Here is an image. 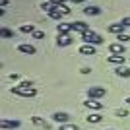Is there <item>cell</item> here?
Instances as JSON below:
<instances>
[{
    "label": "cell",
    "mask_w": 130,
    "mask_h": 130,
    "mask_svg": "<svg viewBox=\"0 0 130 130\" xmlns=\"http://www.w3.org/2000/svg\"><path fill=\"white\" fill-rule=\"evenodd\" d=\"M124 45L122 43H111L109 45V53L111 54H124Z\"/></svg>",
    "instance_id": "7c38bea8"
},
{
    "label": "cell",
    "mask_w": 130,
    "mask_h": 130,
    "mask_svg": "<svg viewBox=\"0 0 130 130\" xmlns=\"http://www.w3.org/2000/svg\"><path fill=\"white\" fill-rule=\"evenodd\" d=\"M117 41L124 45L126 41H130V35H126V33H120V35H117Z\"/></svg>",
    "instance_id": "7402d4cb"
},
{
    "label": "cell",
    "mask_w": 130,
    "mask_h": 130,
    "mask_svg": "<svg viewBox=\"0 0 130 130\" xmlns=\"http://www.w3.org/2000/svg\"><path fill=\"white\" fill-rule=\"evenodd\" d=\"M109 64H115V66H124V60L126 56L124 54H111V56H107Z\"/></svg>",
    "instance_id": "5b68a950"
},
{
    "label": "cell",
    "mask_w": 130,
    "mask_h": 130,
    "mask_svg": "<svg viewBox=\"0 0 130 130\" xmlns=\"http://www.w3.org/2000/svg\"><path fill=\"white\" fill-rule=\"evenodd\" d=\"M20 126H22V122H20V120H12V119H2V120H0V128H4V130L20 128Z\"/></svg>",
    "instance_id": "3957f363"
},
{
    "label": "cell",
    "mask_w": 130,
    "mask_h": 130,
    "mask_svg": "<svg viewBox=\"0 0 130 130\" xmlns=\"http://www.w3.org/2000/svg\"><path fill=\"white\" fill-rule=\"evenodd\" d=\"M51 119H53L54 122H58V124H66V122L70 120V115H68V113H60V111H58V113H54Z\"/></svg>",
    "instance_id": "ba28073f"
},
{
    "label": "cell",
    "mask_w": 130,
    "mask_h": 130,
    "mask_svg": "<svg viewBox=\"0 0 130 130\" xmlns=\"http://www.w3.org/2000/svg\"><path fill=\"white\" fill-rule=\"evenodd\" d=\"M124 103H126V105H130V97H126V99H124Z\"/></svg>",
    "instance_id": "1f68e13d"
},
{
    "label": "cell",
    "mask_w": 130,
    "mask_h": 130,
    "mask_svg": "<svg viewBox=\"0 0 130 130\" xmlns=\"http://www.w3.org/2000/svg\"><path fill=\"white\" fill-rule=\"evenodd\" d=\"M60 130H78L76 124H70V122H66V124H60Z\"/></svg>",
    "instance_id": "d4e9b609"
},
{
    "label": "cell",
    "mask_w": 130,
    "mask_h": 130,
    "mask_svg": "<svg viewBox=\"0 0 130 130\" xmlns=\"http://www.w3.org/2000/svg\"><path fill=\"white\" fill-rule=\"evenodd\" d=\"M8 80H12V82H14V80H20V74H18V72H16V74H10Z\"/></svg>",
    "instance_id": "f546056e"
},
{
    "label": "cell",
    "mask_w": 130,
    "mask_h": 130,
    "mask_svg": "<svg viewBox=\"0 0 130 130\" xmlns=\"http://www.w3.org/2000/svg\"><path fill=\"white\" fill-rule=\"evenodd\" d=\"M33 37H35V39H43L45 33H43V31H35V33H33Z\"/></svg>",
    "instance_id": "83f0119b"
},
{
    "label": "cell",
    "mask_w": 130,
    "mask_h": 130,
    "mask_svg": "<svg viewBox=\"0 0 130 130\" xmlns=\"http://www.w3.org/2000/svg\"><path fill=\"white\" fill-rule=\"evenodd\" d=\"M18 87V89H31V87H33V84H31V82H22V84H20V86H16Z\"/></svg>",
    "instance_id": "603a6c76"
},
{
    "label": "cell",
    "mask_w": 130,
    "mask_h": 130,
    "mask_svg": "<svg viewBox=\"0 0 130 130\" xmlns=\"http://www.w3.org/2000/svg\"><path fill=\"white\" fill-rule=\"evenodd\" d=\"M84 105H86L87 109H91V111H101V109H103V103H99V99H89L87 97L86 101H84Z\"/></svg>",
    "instance_id": "8992f818"
},
{
    "label": "cell",
    "mask_w": 130,
    "mask_h": 130,
    "mask_svg": "<svg viewBox=\"0 0 130 130\" xmlns=\"http://www.w3.org/2000/svg\"><path fill=\"white\" fill-rule=\"evenodd\" d=\"M84 14H86V16H99V14H101V8H99V6H86V8H84Z\"/></svg>",
    "instance_id": "9a60e30c"
},
{
    "label": "cell",
    "mask_w": 130,
    "mask_h": 130,
    "mask_svg": "<svg viewBox=\"0 0 130 130\" xmlns=\"http://www.w3.org/2000/svg\"><path fill=\"white\" fill-rule=\"evenodd\" d=\"M120 23H122L124 27H130V18H122V22H120Z\"/></svg>",
    "instance_id": "f1b7e54d"
},
{
    "label": "cell",
    "mask_w": 130,
    "mask_h": 130,
    "mask_svg": "<svg viewBox=\"0 0 130 130\" xmlns=\"http://www.w3.org/2000/svg\"><path fill=\"white\" fill-rule=\"evenodd\" d=\"M107 95V89L101 86H91V87H87V97L89 99H101Z\"/></svg>",
    "instance_id": "7a4b0ae2"
},
{
    "label": "cell",
    "mask_w": 130,
    "mask_h": 130,
    "mask_svg": "<svg viewBox=\"0 0 130 130\" xmlns=\"http://www.w3.org/2000/svg\"><path fill=\"white\" fill-rule=\"evenodd\" d=\"M10 91L16 93V95H22V97H35L37 89H35V87H31V89H18V87H12Z\"/></svg>",
    "instance_id": "277c9868"
},
{
    "label": "cell",
    "mask_w": 130,
    "mask_h": 130,
    "mask_svg": "<svg viewBox=\"0 0 130 130\" xmlns=\"http://www.w3.org/2000/svg\"><path fill=\"white\" fill-rule=\"evenodd\" d=\"M31 122H33V124H37V126H43V128H47V130L51 128L49 122H47L45 119H41V117H31Z\"/></svg>",
    "instance_id": "ac0fdd59"
},
{
    "label": "cell",
    "mask_w": 130,
    "mask_h": 130,
    "mask_svg": "<svg viewBox=\"0 0 130 130\" xmlns=\"http://www.w3.org/2000/svg\"><path fill=\"white\" fill-rule=\"evenodd\" d=\"M0 37L2 39H10V37H14V33H12L8 27H2V29H0Z\"/></svg>",
    "instance_id": "44dd1931"
},
{
    "label": "cell",
    "mask_w": 130,
    "mask_h": 130,
    "mask_svg": "<svg viewBox=\"0 0 130 130\" xmlns=\"http://www.w3.org/2000/svg\"><path fill=\"white\" fill-rule=\"evenodd\" d=\"M115 74L119 78H130V68H126V66H117V68H115Z\"/></svg>",
    "instance_id": "5bb4252c"
},
{
    "label": "cell",
    "mask_w": 130,
    "mask_h": 130,
    "mask_svg": "<svg viewBox=\"0 0 130 130\" xmlns=\"http://www.w3.org/2000/svg\"><path fill=\"white\" fill-rule=\"evenodd\" d=\"M58 8H60V10H62V14H64V16H68V14H70V8H68V6H66V4H62V6H58Z\"/></svg>",
    "instance_id": "484cf974"
},
{
    "label": "cell",
    "mask_w": 130,
    "mask_h": 130,
    "mask_svg": "<svg viewBox=\"0 0 130 130\" xmlns=\"http://www.w3.org/2000/svg\"><path fill=\"white\" fill-rule=\"evenodd\" d=\"M72 31H78L82 35V33H87V31H91V29H89V25L86 22H74L72 23Z\"/></svg>",
    "instance_id": "52a82bcc"
},
{
    "label": "cell",
    "mask_w": 130,
    "mask_h": 130,
    "mask_svg": "<svg viewBox=\"0 0 130 130\" xmlns=\"http://www.w3.org/2000/svg\"><path fill=\"white\" fill-rule=\"evenodd\" d=\"M56 31H58V35H68L72 31V23H60V25H56Z\"/></svg>",
    "instance_id": "2e32d148"
},
{
    "label": "cell",
    "mask_w": 130,
    "mask_h": 130,
    "mask_svg": "<svg viewBox=\"0 0 130 130\" xmlns=\"http://www.w3.org/2000/svg\"><path fill=\"white\" fill-rule=\"evenodd\" d=\"M20 31H22V33H31V35H33L37 29H35V25H31V23H25V25L20 27Z\"/></svg>",
    "instance_id": "ffe728a7"
},
{
    "label": "cell",
    "mask_w": 130,
    "mask_h": 130,
    "mask_svg": "<svg viewBox=\"0 0 130 130\" xmlns=\"http://www.w3.org/2000/svg\"><path fill=\"white\" fill-rule=\"evenodd\" d=\"M56 43H58V47H68V45L72 43V37L70 35H58Z\"/></svg>",
    "instance_id": "e0dca14e"
},
{
    "label": "cell",
    "mask_w": 130,
    "mask_h": 130,
    "mask_svg": "<svg viewBox=\"0 0 130 130\" xmlns=\"http://www.w3.org/2000/svg\"><path fill=\"white\" fill-rule=\"evenodd\" d=\"M115 115H117V117H120V119H126V117H128V111H126V109H117V111H115Z\"/></svg>",
    "instance_id": "cb8c5ba5"
},
{
    "label": "cell",
    "mask_w": 130,
    "mask_h": 130,
    "mask_svg": "<svg viewBox=\"0 0 130 130\" xmlns=\"http://www.w3.org/2000/svg\"><path fill=\"white\" fill-rule=\"evenodd\" d=\"M80 72H82V74H89V72H91V70H89V68H87V66H84V68H82Z\"/></svg>",
    "instance_id": "4dcf8cb0"
},
{
    "label": "cell",
    "mask_w": 130,
    "mask_h": 130,
    "mask_svg": "<svg viewBox=\"0 0 130 130\" xmlns=\"http://www.w3.org/2000/svg\"><path fill=\"white\" fill-rule=\"evenodd\" d=\"M72 2H74V4H80V2H82V0H72Z\"/></svg>",
    "instance_id": "d6a6232c"
},
{
    "label": "cell",
    "mask_w": 130,
    "mask_h": 130,
    "mask_svg": "<svg viewBox=\"0 0 130 130\" xmlns=\"http://www.w3.org/2000/svg\"><path fill=\"white\" fill-rule=\"evenodd\" d=\"M82 41L86 45H93V47H97V45L103 43V39H101V35L95 31H87V33H82Z\"/></svg>",
    "instance_id": "6da1fadb"
},
{
    "label": "cell",
    "mask_w": 130,
    "mask_h": 130,
    "mask_svg": "<svg viewBox=\"0 0 130 130\" xmlns=\"http://www.w3.org/2000/svg\"><path fill=\"white\" fill-rule=\"evenodd\" d=\"M18 51H20V53H23V54H29V56L37 53L33 45H27V43H20V45H18Z\"/></svg>",
    "instance_id": "8fae6325"
},
{
    "label": "cell",
    "mask_w": 130,
    "mask_h": 130,
    "mask_svg": "<svg viewBox=\"0 0 130 130\" xmlns=\"http://www.w3.org/2000/svg\"><path fill=\"white\" fill-rule=\"evenodd\" d=\"M101 120H103V117H101V115H97V113H91L89 117H87V122H89V124H99Z\"/></svg>",
    "instance_id": "d6986e66"
},
{
    "label": "cell",
    "mask_w": 130,
    "mask_h": 130,
    "mask_svg": "<svg viewBox=\"0 0 130 130\" xmlns=\"http://www.w3.org/2000/svg\"><path fill=\"white\" fill-rule=\"evenodd\" d=\"M95 53H97V51H95V47H93V45H82L80 47V54H84V56H95Z\"/></svg>",
    "instance_id": "30bf717a"
},
{
    "label": "cell",
    "mask_w": 130,
    "mask_h": 130,
    "mask_svg": "<svg viewBox=\"0 0 130 130\" xmlns=\"http://www.w3.org/2000/svg\"><path fill=\"white\" fill-rule=\"evenodd\" d=\"M126 27L122 23H111L109 25V33H115V35H120V33H124Z\"/></svg>",
    "instance_id": "4fadbf2b"
},
{
    "label": "cell",
    "mask_w": 130,
    "mask_h": 130,
    "mask_svg": "<svg viewBox=\"0 0 130 130\" xmlns=\"http://www.w3.org/2000/svg\"><path fill=\"white\" fill-rule=\"evenodd\" d=\"M53 6H62V4H66V0H49Z\"/></svg>",
    "instance_id": "4316f807"
},
{
    "label": "cell",
    "mask_w": 130,
    "mask_h": 130,
    "mask_svg": "<svg viewBox=\"0 0 130 130\" xmlns=\"http://www.w3.org/2000/svg\"><path fill=\"white\" fill-rule=\"evenodd\" d=\"M47 16L53 18V20H62V16H64V14H62V10H60L58 6H51L49 10H47Z\"/></svg>",
    "instance_id": "9c48e42d"
}]
</instances>
